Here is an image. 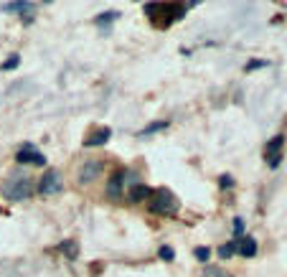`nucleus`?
<instances>
[{
	"mask_svg": "<svg viewBox=\"0 0 287 277\" xmlns=\"http://www.w3.org/2000/svg\"><path fill=\"white\" fill-rule=\"evenodd\" d=\"M145 13L160 26V28H168L173 21H181L186 13V6H176V3H148Z\"/></svg>",
	"mask_w": 287,
	"mask_h": 277,
	"instance_id": "1",
	"label": "nucleus"
},
{
	"mask_svg": "<svg viewBox=\"0 0 287 277\" xmlns=\"http://www.w3.org/2000/svg\"><path fill=\"white\" fill-rule=\"evenodd\" d=\"M31 193H33V181L23 173H13L3 183V196L11 201H26V199H31Z\"/></svg>",
	"mask_w": 287,
	"mask_h": 277,
	"instance_id": "2",
	"label": "nucleus"
},
{
	"mask_svg": "<svg viewBox=\"0 0 287 277\" xmlns=\"http://www.w3.org/2000/svg\"><path fill=\"white\" fill-rule=\"evenodd\" d=\"M178 209H181V204H178V199L168 188L153 191V196H150V211L153 214H158V216H176Z\"/></svg>",
	"mask_w": 287,
	"mask_h": 277,
	"instance_id": "3",
	"label": "nucleus"
},
{
	"mask_svg": "<svg viewBox=\"0 0 287 277\" xmlns=\"http://www.w3.org/2000/svg\"><path fill=\"white\" fill-rule=\"evenodd\" d=\"M16 163H21V166H46V155L41 150H36V145L26 143L16 153Z\"/></svg>",
	"mask_w": 287,
	"mask_h": 277,
	"instance_id": "4",
	"label": "nucleus"
},
{
	"mask_svg": "<svg viewBox=\"0 0 287 277\" xmlns=\"http://www.w3.org/2000/svg\"><path fill=\"white\" fill-rule=\"evenodd\" d=\"M61 186H64L61 173H59L56 168H51V171H46L44 178L38 181V193H41V196H54V193L61 191Z\"/></svg>",
	"mask_w": 287,
	"mask_h": 277,
	"instance_id": "5",
	"label": "nucleus"
},
{
	"mask_svg": "<svg viewBox=\"0 0 287 277\" xmlns=\"http://www.w3.org/2000/svg\"><path fill=\"white\" fill-rule=\"evenodd\" d=\"M282 145H284V135H274L267 145H264V158H267V166L277 168L282 161Z\"/></svg>",
	"mask_w": 287,
	"mask_h": 277,
	"instance_id": "6",
	"label": "nucleus"
},
{
	"mask_svg": "<svg viewBox=\"0 0 287 277\" xmlns=\"http://www.w3.org/2000/svg\"><path fill=\"white\" fill-rule=\"evenodd\" d=\"M236 252L244 259H252L257 254V239H252V236H241V239L236 242Z\"/></svg>",
	"mask_w": 287,
	"mask_h": 277,
	"instance_id": "7",
	"label": "nucleus"
},
{
	"mask_svg": "<svg viewBox=\"0 0 287 277\" xmlns=\"http://www.w3.org/2000/svg\"><path fill=\"white\" fill-rule=\"evenodd\" d=\"M122 186H125V171H119V173H114L112 178H109V183H107V199H119V193H122Z\"/></svg>",
	"mask_w": 287,
	"mask_h": 277,
	"instance_id": "8",
	"label": "nucleus"
},
{
	"mask_svg": "<svg viewBox=\"0 0 287 277\" xmlns=\"http://www.w3.org/2000/svg\"><path fill=\"white\" fill-rule=\"evenodd\" d=\"M99 173H102V163L99 161H87L84 168H81V173H79V181L81 183H92Z\"/></svg>",
	"mask_w": 287,
	"mask_h": 277,
	"instance_id": "9",
	"label": "nucleus"
},
{
	"mask_svg": "<svg viewBox=\"0 0 287 277\" xmlns=\"http://www.w3.org/2000/svg\"><path fill=\"white\" fill-rule=\"evenodd\" d=\"M109 137H112V130H109V127H99L97 132H92L89 137H84V148H97V145H104Z\"/></svg>",
	"mask_w": 287,
	"mask_h": 277,
	"instance_id": "10",
	"label": "nucleus"
},
{
	"mask_svg": "<svg viewBox=\"0 0 287 277\" xmlns=\"http://www.w3.org/2000/svg\"><path fill=\"white\" fill-rule=\"evenodd\" d=\"M153 196V188L150 186H145V183H137L132 191H130V199L135 201V204H140V201H148Z\"/></svg>",
	"mask_w": 287,
	"mask_h": 277,
	"instance_id": "11",
	"label": "nucleus"
},
{
	"mask_svg": "<svg viewBox=\"0 0 287 277\" xmlns=\"http://www.w3.org/2000/svg\"><path fill=\"white\" fill-rule=\"evenodd\" d=\"M33 3H21V0H18V3H6L3 6V11L6 13H23V16H28V13H33Z\"/></svg>",
	"mask_w": 287,
	"mask_h": 277,
	"instance_id": "12",
	"label": "nucleus"
},
{
	"mask_svg": "<svg viewBox=\"0 0 287 277\" xmlns=\"http://www.w3.org/2000/svg\"><path fill=\"white\" fill-rule=\"evenodd\" d=\"M59 252H64L69 259H76V254H79V244H76V239H66V242H61V244H59Z\"/></svg>",
	"mask_w": 287,
	"mask_h": 277,
	"instance_id": "13",
	"label": "nucleus"
},
{
	"mask_svg": "<svg viewBox=\"0 0 287 277\" xmlns=\"http://www.w3.org/2000/svg\"><path fill=\"white\" fill-rule=\"evenodd\" d=\"M168 127V120H160V122H150L145 130H140L137 132V137H148V135H153V132H160V130H166Z\"/></svg>",
	"mask_w": 287,
	"mask_h": 277,
	"instance_id": "14",
	"label": "nucleus"
},
{
	"mask_svg": "<svg viewBox=\"0 0 287 277\" xmlns=\"http://www.w3.org/2000/svg\"><path fill=\"white\" fill-rule=\"evenodd\" d=\"M117 18H119V13H117V11H107V13L97 16V21H94V23H97L99 28H107V26H109V23H114Z\"/></svg>",
	"mask_w": 287,
	"mask_h": 277,
	"instance_id": "15",
	"label": "nucleus"
},
{
	"mask_svg": "<svg viewBox=\"0 0 287 277\" xmlns=\"http://www.w3.org/2000/svg\"><path fill=\"white\" fill-rule=\"evenodd\" d=\"M18 64H21V56L13 54L11 59H6L3 64H0V71H13V69H18Z\"/></svg>",
	"mask_w": 287,
	"mask_h": 277,
	"instance_id": "16",
	"label": "nucleus"
},
{
	"mask_svg": "<svg viewBox=\"0 0 287 277\" xmlns=\"http://www.w3.org/2000/svg\"><path fill=\"white\" fill-rule=\"evenodd\" d=\"M234 252H236V239L229 242V244H221V247H219V257H221V259H229Z\"/></svg>",
	"mask_w": 287,
	"mask_h": 277,
	"instance_id": "17",
	"label": "nucleus"
},
{
	"mask_svg": "<svg viewBox=\"0 0 287 277\" xmlns=\"http://www.w3.org/2000/svg\"><path fill=\"white\" fill-rule=\"evenodd\" d=\"M158 257H160V259H166V262H173V259H176V252H173V247L163 244V247L158 249Z\"/></svg>",
	"mask_w": 287,
	"mask_h": 277,
	"instance_id": "18",
	"label": "nucleus"
},
{
	"mask_svg": "<svg viewBox=\"0 0 287 277\" xmlns=\"http://www.w3.org/2000/svg\"><path fill=\"white\" fill-rule=\"evenodd\" d=\"M244 229H247V224H244L241 216H236V219H234V239H236V242L244 236Z\"/></svg>",
	"mask_w": 287,
	"mask_h": 277,
	"instance_id": "19",
	"label": "nucleus"
},
{
	"mask_svg": "<svg viewBox=\"0 0 287 277\" xmlns=\"http://www.w3.org/2000/svg\"><path fill=\"white\" fill-rule=\"evenodd\" d=\"M264 66H269V61H264V59H252V61H247V66H244V71H254V69H264Z\"/></svg>",
	"mask_w": 287,
	"mask_h": 277,
	"instance_id": "20",
	"label": "nucleus"
},
{
	"mask_svg": "<svg viewBox=\"0 0 287 277\" xmlns=\"http://www.w3.org/2000/svg\"><path fill=\"white\" fill-rule=\"evenodd\" d=\"M193 257H196L198 262H209V257H211V249H209V247H196Z\"/></svg>",
	"mask_w": 287,
	"mask_h": 277,
	"instance_id": "21",
	"label": "nucleus"
},
{
	"mask_svg": "<svg viewBox=\"0 0 287 277\" xmlns=\"http://www.w3.org/2000/svg\"><path fill=\"white\" fill-rule=\"evenodd\" d=\"M206 277H234V274H229V272L221 269V267H209V269H206Z\"/></svg>",
	"mask_w": 287,
	"mask_h": 277,
	"instance_id": "22",
	"label": "nucleus"
},
{
	"mask_svg": "<svg viewBox=\"0 0 287 277\" xmlns=\"http://www.w3.org/2000/svg\"><path fill=\"white\" fill-rule=\"evenodd\" d=\"M219 186L226 191V188H231V186H234V178H231L229 173H224V176H219Z\"/></svg>",
	"mask_w": 287,
	"mask_h": 277,
	"instance_id": "23",
	"label": "nucleus"
}]
</instances>
